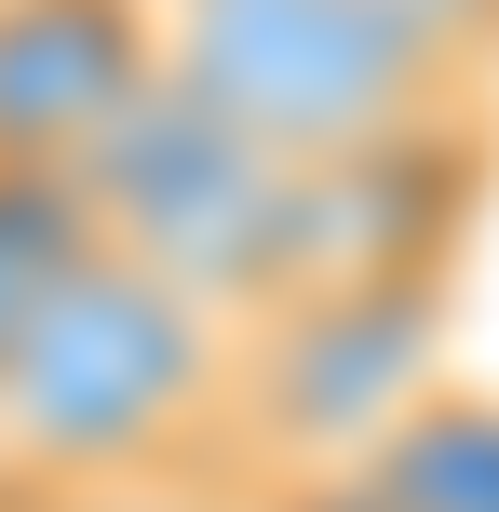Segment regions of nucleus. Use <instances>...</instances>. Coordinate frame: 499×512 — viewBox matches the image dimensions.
<instances>
[{"instance_id": "obj_4", "label": "nucleus", "mask_w": 499, "mask_h": 512, "mask_svg": "<svg viewBox=\"0 0 499 512\" xmlns=\"http://www.w3.org/2000/svg\"><path fill=\"white\" fill-rule=\"evenodd\" d=\"M162 81V0H0V176H81Z\"/></svg>"}, {"instance_id": "obj_6", "label": "nucleus", "mask_w": 499, "mask_h": 512, "mask_svg": "<svg viewBox=\"0 0 499 512\" xmlns=\"http://www.w3.org/2000/svg\"><path fill=\"white\" fill-rule=\"evenodd\" d=\"M81 243H95V216H81V189H68V176H0V351L27 337L41 283L68 270Z\"/></svg>"}, {"instance_id": "obj_2", "label": "nucleus", "mask_w": 499, "mask_h": 512, "mask_svg": "<svg viewBox=\"0 0 499 512\" xmlns=\"http://www.w3.org/2000/svg\"><path fill=\"white\" fill-rule=\"evenodd\" d=\"M162 81L270 162H365L499 108V0H162Z\"/></svg>"}, {"instance_id": "obj_7", "label": "nucleus", "mask_w": 499, "mask_h": 512, "mask_svg": "<svg viewBox=\"0 0 499 512\" xmlns=\"http://www.w3.org/2000/svg\"><path fill=\"white\" fill-rule=\"evenodd\" d=\"M27 512H257L230 459H189V472H135V486H81V499H27Z\"/></svg>"}, {"instance_id": "obj_3", "label": "nucleus", "mask_w": 499, "mask_h": 512, "mask_svg": "<svg viewBox=\"0 0 499 512\" xmlns=\"http://www.w3.org/2000/svg\"><path fill=\"white\" fill-rule=\"evenodd\" d=\"M68 189H81V216H95L108 256L189 283V297L230 310V324H257L270 283H284L297 162H270L257 135H230L203 95H176V81H149V95L122 108V135H108Z\"/></svg>"}, {"instance_id": "obj_1", "label": "nucleus", "mask_w": 499, "mask_h": 512, "mask_svg": "<svg viewBox=\"0 0 499 512\" xmlns=\"http://www.w3.org/2000/svg\"><path fill=\"white\" fill-rule=\"evenodd\" d=\"M230 351H243L230 310L81 243L41 283L27 337L0 351V512L216 459L230 445Z\"/></svg>"}, {"instance_id": "obj_5", "label": "nucleus", "mask_w": 499, "mask_h": 512, "mask_svg": "<svg viewBox=\"0 0 499 512\" xmlns=\"http://www.w3.org/2000/svg\"><path fill=\"white\" fill-rule=\"evenodd\" d=\"M365 512H499V391H432L365 472H338Z\"/></svg>"}]
</instances>
